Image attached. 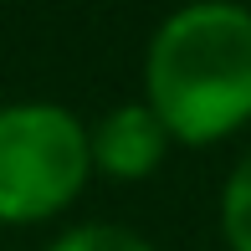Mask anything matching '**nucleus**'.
<instances>
[{"mask_svg": "<svg viewBox=\"0 0 251 251\" xmlns=\"http://www.w3.org/2000/svg\"><path fill=\"white\" fill-rule=\"evenodd\" d=\"M47 251H154L139 231L128 226H113V221H87V226H72L62 231Z\"/></svg>", "mask_w": 251, "mask_h": 251, "instance_id": "5", "label": "nucleus"}, {"mask_svg": "<svg viewBox=\"0 0 251 251\" xmlns=\"http://www.w3.org/2000/svg\"><path fill=\"white\" fill-rule=\"evenodd\" d=\"M169 128L154 118L149 102H118L87 128V149H93V169L108 179H149L169 154Z\"/></svg>", "mask_w": 251, "mask_h": 251, "instance_id": "3", "label": "nucleus"}, {"mask_svg": "<svg viewBox=\"0 0 251 251\" xmlns=\"http://www.w3.org/2000/svg\"><path fill=\"white\" fill-rule=\"evenodd\" d=\"M93 175L87 123L62 102H5L0 108V221L36 226L62 215Z\"/></svg>", "mask_w": 251, "mask_h": 251, "instance_id": "2", "label": "nucleus"}, {"mask_svg": "<svg viewBox=\"0 0 251 251\" xmlns=\"http://www.w3.org/2000/svg\"><path fill=\"white\" fill-rule=\"evenodd\" d=\"M144 102L175 144L205 149L251 123V5L190 0L144 51Z\"/></svg>", "mask_w": 251, "mask_h": 251, "instance_id": "1", "label": "nucleus"}, {"mask_svg": "<svg viewBox=\"0 0 251 251\" xmlns=\"http://www.w3.org/2000/svg\"><path fill=\"white\" fill-rule=\"evenodd\" d=\"M221 236L231 251H251V149L221 190Z\"/></svg>", "mask_w": 251, "mask_h": 251, "instance_id": "4", "label": "nucleus"}]
</instances>
